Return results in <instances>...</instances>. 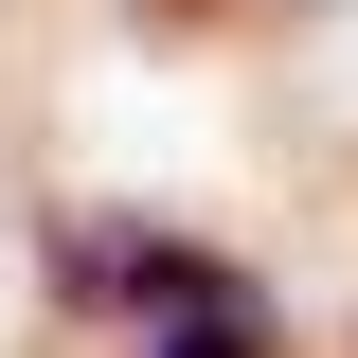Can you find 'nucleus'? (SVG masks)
<instances>
[{
  "instance_id": "nucleus-1",
  "label": "nucleus",
  "mask_w": 358,
  "mask_h": 358,
  "mask_svg": "<svg viewBox=\"0 0 358 358\" xmlns=\"http://www.w3.org/2000/svg\"><path fill=\"white\" fill-rule=\"evenodd\" d=\"M36 287H54L72 322H179V305H233L251 268H233L215 233H162V215H54Z\"/></svg>"
},
{
  "instance_id": "nucleus-2",
  "label": "nucleus",
  "mask_w": 358,
  "mask_h": 358,
  "mask_svg": "<svg viewBox=\"0 0 358 358\" xmlns=\"http://www.w3.org/2000/svg\"><path fill=\"white\" fill-rule=\"evenodd\" d=\"M126 358H287V305L233 287V305H179V322H126Z\"/></svg>"
}]
</instances>
